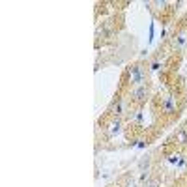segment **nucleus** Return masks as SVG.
<instances>
[{
    "label": "nucleus",
    "instance_id": "f257e3e1",
    "mask_svg": "<svg viewBox=\"0 0 187 187\" xmlns=\"http://www.w3.org/2000/svg\"><path fill=\"white\" fill-rule=\"evenodd\" d=\"M129 77H131V82L133 84H140L144 82V71L140 65H133V68H129Z\"/></svg>",
    "mask_w": 187,
    "mask_h": 187
},
{
    "label": "nucleus",
    "instance_id": "f03ea898",
    "mask_svg": "<svg viewBox=\"0 0 187 187\" xmlns=\"http://www.w3.org/2000/svg\"><path fill=\"white\" fill-rule=\"evenodd\" d=\"M135 97H137L139 101H144L146 99V95H148V88H146V86H140V88H137V90H135Z\"/></svg>",
    "mask_w": 187,
    "mask_h": 187
},
{
    "label": "nucleus",
    "instance_id": "7ed1b4c3",
    "mask_svg": "<svg viewBox=\"0 0 187 187\" xmlns=\"http://www.w3.org/2000/svg\"><path fill=\"white\" fill-rule=\"evenodd\" d=\"M122 112H124V101L118 99V101L114 103V107H112V114L118 116V114H122Z\"/></svg>",
    "mask_w": 187,
    "mask_h": 187
},
{
    "label": "nucleus",
    "instance_id": "20e7f679",
    "mask_svg": "<svg viewBox=\"0 0 187 187\" xmlns=\"http://www.w3.org/2000/svg\"><path fill=\"white\" fill-rule=\"evenodd\" d=\"M174 109H176L174 99H172V97H169V99L165 101V112H174Z\"/></svg>",
    "mask_w": 187,
    "mask_h": 187
},
{
    "label": "nucleus",
    "instance_id": "39448f33",
    "mask_svg": "<svg viewBox=\"0 0 187 187\" xmlns=\"http://www.w3.org/2000/svg\"><path fill=\"white\" fill-rule=\"evenodd\" d=\"M116 133H120V122H116L112 125V129H110V135H116Z\"/></svg>",
    "mask_w": 187,
    "mask_h": 187
},
{
    "label": "nucleus",
    "instance_id": "423d86ee",
    "mask_svg": "<svg viewBox=\"0 0 187 187\" xmlns=\"http://www.w3.org/2000/svg\"><path fill=\"white\" fill-rule=\"evenodd\" d=\"M151 69H154V71H155V69H159V64H157V62H154V64H151Z\"/></svg>",
    "mask_w": 187,
    "mask_h": 187
}]
</instances>
